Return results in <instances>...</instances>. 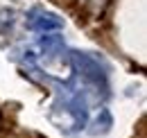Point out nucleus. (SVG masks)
Here are the masks:
<instances>
[{
  "instance_id": "1",
  "label": "nucleus",
  "mask_w": 147,
  "mask_h": 138,
  "mask_svg": "<svg viewBox=\"0 0 147 138\" xmlns=\"http://www.w3.org/2000/svg\"><path fill=\"white\" fill-rule=\"evenodd\" d=\"M27 27H30L32 32L48 34V32H57V30H61V27H63V20L57 16V14L48 12V9H43V7H34V9L27 12Z\"/></svg>"
},
{
  "instance_id": "2",
  "label": "nucleus",
  "mask_w": 147,
  "mask_h": 138,
  "mask_svg": "<svg viewBox=\"0 0 147 138\" xmlns=\"http://www.w3.org/2000/svg\"><path fill=\"white\" fill-rule=\"evenodd\" d=\"M70 59H73L75 68L79 70L86 79H91L93 84H104V70L100 68V64L95 59H91L88 54H82V52H73Z\"/></svg>"
},
{
  "instance_id": "3",
  "label": "nucleus",
  "mask_w": 147,
  "mask_h": 138,
  "mask_svg": "<svg viewBox=\"0 0 147 138\" xmlns=\"http://www.w3.org/2000/svg\"><path fill=\"white\" fill-rule=\"evenodd\" d=\"M0 124H2V116H0Z\"/></svg>"
}]
</instances>
